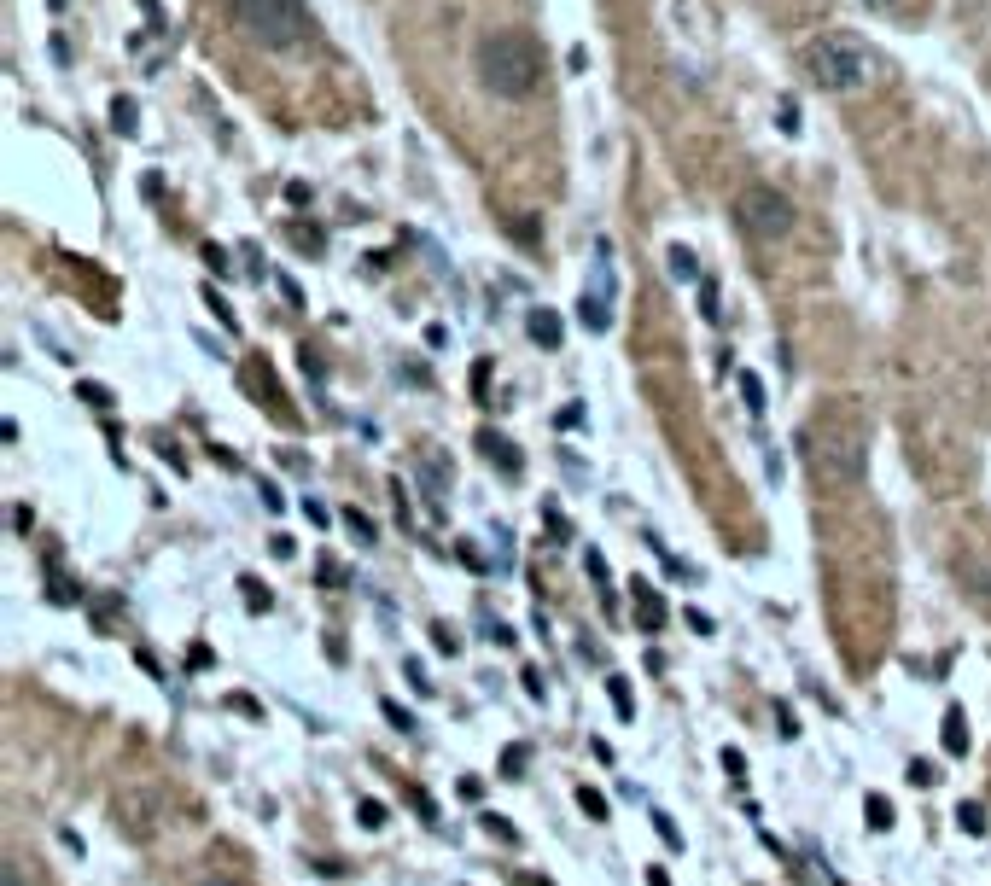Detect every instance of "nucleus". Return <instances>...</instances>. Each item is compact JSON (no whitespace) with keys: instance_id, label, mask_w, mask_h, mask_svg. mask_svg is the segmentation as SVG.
I'll return each mask as SVG.
<instances>
[{"instance_id":"15","label":"nucleus","mask_w":991,"mask_h":886,"mask_svg":"<svg viewBox=\"0 0 991 886\" xmlns=\"http://www.w3.org/2000/svg\"><path fill=\"white\" fill-rule=\"evenodd\" d=\"M135 117H140L135 100H111V129H117V135H135V129H140Z\"/></svg>"},{"instance_id":"34","label":"nucleus","mask_w":991,"mask_h":886,"mask_svg":"<svg viewBox=\"0 0 991 886\" xmlns=\"http://www.w3.org/2000/svg\"><path fill=\"white\" fill-rule=\"evenodd\" d=\"M776 723H782V741H793V735H799V723H793V712H787V706H776Z\"/></svg>"},{"instance_id":"10","label":"nucleus","mask_w":991,"mask_h":886,"mask_svg":"<svg viewBox=\"0 0 991 886\" xmlns=\"http://www.w3.org/2000/svg\"><path fill=\"white\" fill-rule=\"evenodd\" d=\"M939 747L951 752V758H962V752H968V717H962V706H951V712H945V729H939Z\"/></svg>"},{"instance_id":"28","label":"nucleus","mask_w":991,"mask_h":886,"mask_svg":"<svg viewBox=\"0 0 991 886\" xmlns=\"http://www.w3.org/2000/svg\"><path fill=\"white\" fill-rule=\"evenodd\" d=\"M432 648H438V653H455L461 642H455V630H449V624H432Z\"/></svg>"},{"instance_id":"36","label":"nucleus","mask_w":991,"mask_h":886,"mask_svg":"<svg viewBox=\"0 0 991 886\" xmlns=\"http://www.w3.org/2000/svg\"><path fill=\"white\" fill-rule=\"evenodd\" d=\"M6 886H24V863L18 857H6Z\"/></svg>"},{"instance_id":"27","label":"nucleus","mask_w":991,"mask_h":886,"mask_svg":"<svg viewBox=\"0 0 991 886\" xmlns=\"http://www.w3.org/2000/svg\"><path fill=\"white\" fill-rule=\"evenodd\" d=\"M700 309H706V321H723V309H718V286H712V280L700 286Z\"/></svg>"},{"instance_id":"12","label":"nucleus","mask_w":991,"mask_h":886,"mask_svg":"<svg viewBox=\"0 0 991 886\" xmlns=\"http://www.w3.org/2000/svg\"><path fill=\"white\" fill-rule=\"evenodd\" d=\"M484 455H490V461H496V467H502V473H508V478H519V455H513V443L508 438H496V432H484Z\"/></svg>"},{"instance_id":"33","label":"nucleus","mask_w":991,"mask_h":886,"mask_svg":"<svg viewBox=\"0 0 991 886\" xmlns=\"http://www.w3.org/2000/svg\"><path fill=\"white\" fill-rule=\"evenodd\" d=\"M205 304L216 309V315H222V327H234V309H228V304H222V298H216V286H210V292H205Z\"/></svg>"},{"instance_id":"3","label":"nucleus","mask_w":991,"mask_h":886,"mask_svg":"<svg viewBox=\"0 0 991 886\" xmlns=\"http://www.w3.org/2000/svg\"><path fill=\"white\" fill-rule=\"evenodd\" d=\"M228 12L269 53H286L309 35V0H228Z\"/></svg>"},{"instance_id":"4","label":"nucleus","mask_w":991,"mask_h":886,"mask_svg":"<svg viewBox=\"0 0 991 886\" xmlns=\"http://www.w3.org/2000/svg\"><path fill=\"white\" fill-rule=\"evenodd\" d=\"M805 76L817 88H828V94H852V88H863L875 76V59H869V47L857 35H822V41L805 47Z\"/></svg>"},{"instance_id":"20","label":"nucleus","mask_w":991,"mask_h":886,"mask_svg":"<svg viewBox=\"0 0 991 886\" xmlns=\"http://www.w3.org/2000/svg\"><path fill=\"white\" fill-rule=\"evenodd\" d=\"M379 712H385V723H391V729H403V735H409V729H414V717L403 712V706H397V700H379Z\"/></svg>"},{"instance_id":"5","label":"nucleus","mask_w":991,"mask_h":886,"mask_svg":"<svg viewBox=\"0 0 991 886\" xmlns=\"http://www.w3.org/2000/svg\"><path fill=\"white\" fill-rule=\"evenodd\" d=\"M735 222H741L752 239H782L787 228H793V199L758 181V187H747V193L735 199Z\"/></svg>"},{"instance_id":"30","label":"nucleus","mask_w":991,"mask_h":886,"mask_svg":"<svg viewBox=\"0 0 991 886\" xmlns=\"http://www.w3.org/2000/svg\"><path fill=\"white\" fill-rule=\"evenodd\" d=\"M292 245H298V251H321V234H315V228H292Z\"/></svg>"},{"instance_id":"31","label":"nucleus","mask_w":991,"mask_h":886,"mask_svg":"<svg viewBox=\"0 0 991 886\" xmlns=\"http://www.w3.org/2000/svg\"><path fill=\"white\" fill-rule=\"evenodd\" d=\"M205 263H210V269H216V274H228V269H234V263H228V251H222V245H205Z\"/></svg>"},{"instance_id":"21","label":"nucleus","mask_w":991,"mask_h":886,"mask_svg":"<svg viewBox=\"0 0 991 886\" xmlns=\"http://www.w3.org/2000/svg\"><path fill=\"white\" fill-rule=\"evenodd\" d=\"M356 817H362V828H385V805H379V799H362Z\"/></svg>"},{"instance_id":"29","label":"nucleus","mask_w":991,"mask_h":886,"mask_svg":"<svg viewBox=\"0 0 991 886\" xmlns=\"http://www.w3.org/2000/svg\"><path fill=\"white\" fill-rule=\"evenodd\" d=\"M782 135H799V100L793 94L782 100Z\"/></svg>"},{"instance_id":"18","label":"nucleus","mask_w":991,"mask_h":886,"mask_svg":"<svg viewBox=\"0 0 991 886\" xmlns=\"http://www.w3.org/2000/svg\"><path fill=\"white\" fill-rule=\"evenodd\" d=\"M240 589H245V607H251V613H269V607H274L269 589H263L257 578H240Z\"/></svg>"},{"instance_id":"1","label":"nucleus","mask_w":991,"mask_h":886,"mask_svg":"<svg viewBox=\"0 0 991 886\" xmlns=\"http://www.w3.org/2000/svg\"><path fill=\"white\" fill-rule=\"evenodd\" d=\"M799 449H805L811 478L828 484V490H852V484H863V473H869V432H863V420H852V414H822V420H811V426L799 432Z\"/></svg>"},{"instance_id":"38","label":"nucleus","mask_w":991,"mask_h":886,"mask_svg":"<svg viewBox=\"0 0 991 886\" xmlns=\"http://www.w3.org/2000/svg\"><path fill=\"white\" fill-rule=\"evenodd\" d=\"M648 886H671V875H665V869H648Z\"/></svg>"},{"instance_id":"25","label":"nucleus","mask_w":991,"mask_h":886,"mask_svg":"<svg viewBox=\"0 0 991 886\" xmlns=\"http://www.w3.org/2000/svg\"><path fill=\"white\" fill-rule=\"evenodd\" d=\"M519 770H525V747H508V752H502V776H508V782H519Z\"/></svg>"},{"instance_id":"32","label":"nucleus","mask_w":991,"mask_h":886,"mask_svg":"<svg viewBox=\"0 0 991 886\" xmlns=\"http://www.w3.org/2000/svg\"><path fill=\"white\" fill-rule=\"evenodd\" d=\"M723 770H729L735 782H747V758H741V752H723Z\"/></svg>"},{"instance_id":"19","label":"nucleus","mask_w":991,"mask_h":886,"mask_svg":"<svg viewBox=\"0 0 991 886\" xmlns=\"http://www.w3.org/2000/svg\"><path fill=\"white\" fill-rule=\"evenodd\" d=\"M741 397H747L752 414H764V379H758V374H741Z\"/></svg>"},{"instance_id":"11","label":"nucleus","mask_w":991,"mask_h":886,"mask_svg":"<svg viewBox=\"0 0 991 886\" xmlns=\"http://www.w3.org/2000/svg\"><path fill=\"white\" fill-rule=\"evenodd\" d=\"M957 828L968 834V840H986V828H991L986 805H980V799H962V805H957Z\"/></svg>"},{"instance_id":"37","label":"nucleus","mask_w":991,"mask_h":886,"mask_svg":"<svg viewBox=\"0 0 991 886\" xmlns=\"http://www.w3.org/2000/svg\"><path fill=\"white\" fill-rule=\"evenodd\" d=\"M199 886H245V881H234V875H210V881H199Z\"/></svg>"},{"instance_id":"8","label":"nucleus","mask_w":991,"mask_h":886,"mask_svg":"<svg viewBox=\"0 0 991 886\" xmlns=\"http://www.w3.org/2000/svg\"><path fill=\"white\" fill-rule=\"evenodd\" d=\"M665 274H671L677 286H706V274H700V257H694L688 245H671V251H665Z\"/></svg>"},{"instance_id":"7","label":"nucleus","mask_w":991,"mask_h":886,"mask_svg":"<svg viewBox=\"0 0 991 886\" xmlns=\"http://www.w3.org/2000/svg\"><path fill=\"white\" fill-rule=\"evenodd\" d=\"M630 613H636V630H642V636H659L665 618H671L665 613V595H659L653 583H642V578L630 583Z\"/></svg>"},{"instance_id":"6","label":"nucleus","mask_w":991,"mask_h":886,"mask_svg":"<svg viewBox=\"0 0 991 886\" xmlns=\"http://www.w3.org/2000/svg\"><path fill=\"white\" fill-rule=\"evenodd\" d=\"M613 269H607V251H601V269H595V292H583V304H578V321L589 327V333H607L613 327Z\"/></svg>"},{"instance_id":"22","label":"nucleus","mask_w":991,"mask_h":886,"mask_svg":"<svg viewBox=\"0 0 991 886\" xmlns=\"http://www.w3.org/2000/svg\"><path fill=\"white\" fill-rule=\"evenodd\" d=\"M484 834H496V840H508V846H513V840H519V834H513V828H508V817H496V811H484Z\"/></svg>"},{"instance_id":"9","label":"nucleus","mask_w":991,"mask_h":886,"mask_svg":"<svg viewBox=\"0 0 991 886\" xmlns=\"http://www.w3.org/2000/svg\"><path fill=\"white\" fill-rule=\"evenodd\" d=\"M525 333H531L537 344H548V350H560V339H566V327H560V315H554V309H531Z\"/></svg>"},{"instance_id":"26","label":"nucleus","mask_w":991,"mask_h":886,"mask_svg":"<svg viewBox=\"0 0 991 886\" xmlns=\"http://www.w3.org/2000/svg\"><path fill=\"white\" fill-rule=\"evenodd\" d=\"M653 834H659V840H665V846H671V852H677V846H683V834H677V822H671V817H653Z\"/></svg>"},{"instance_id":"23","label":"nucleus","mask_w":991,"mask_h":886,"mask_svg":"<svg viewBox=\"0 0 991 886\" xmlns=\"http://www.w3.org/2000/svg\"><path fill=\"white\" fill-rule=\"evenodd\" d=\"M76 391H82V403H94V409H111V391H105V385H94V379H82Z\"/></svg>"},{"instance_id":"17","label":"nucleus","mask_w":991,"mask_h":886,"mask_svg":"<svg viewBox=\"0 0 991 886\" xmlns=\"http://www.w3.org/2000/svg\"><path fill=\"white\" fill-rule=\"evenodd\" d=\"M344 525H350V537H356V543H362V548L374 543V519H368V513H356V508H344Z\"/></svg>"},{"instance_id":"16","label":"nucleus","mask_w":991,"mask_h":886,"mask_svg":"<svg viewBox=\"0 0 991 886\" xmlns=\"http://www.w3.org/2000/svg\"><path fill=\"white\" fill-rule=\"evenodd\" d=\"M578 811H583V817H589V822H607V799H601V793H595V787L583 782V787H578Z\"/></svg>"},{"instance_id":"13","label":"nucleus","mask_w":991,"mask_h":886,"mask_svg":"<svg viewBox=\"0 0 991 886\" xmlns=\"http://www.w3.org/2000/svg\"><path fill=\"white\" fill-rule=\"evenodd\" d=\"M607 700H613L618 723H630V717H636V700H630V682H624V677H607Z\"/></svg>"},{"instance_id":"35","label":"nucleus","mask_w":991,"mask_h":886,"mask_svg":"<svg viewBox=\"0 0 991 886\" xmlns=\"http://www.w3.org/2000/svg\"><path fill=\"white\" fill-rule=\"evenodd\" d=\"M263 508H269V513H280V508H286V496H280L274 484H263Z\"/></svg>"},{"instance_id":"24","label":"nucleus","mask_w":991,"mask_h":886,"mask_svg":"<svg viewBox=\"0 0 991 886\" xmlns=\"http://www.w3.org/2000/svg\"><path fill=\"white\" fill-rule=\"evenodd\" d=\"M910 782H916V787H933V782H939V764L916 758V764H910Z\"/></svg>"},{"instance_id":"14","label":"nucleus","mask_w":991,"mask_h":886,"mask_svg":"<svg viewBox=\"0 0 991 886\" xmlns=\"http://www.w3.org/2000/svg\"><path fill=\"white\" fill-rule=\"evenodd\" d=\"M863 817H869V828H875V834H887V828H892V799H887V793H869Z\"/></svg>"},{"instance_id":"2","label":"nucleus","mask_w":991,"mask_h":886,"mask_svg":"<svg viewBox=\"0 0 991 886\" xmlns=\"http://www.w3.org/2000/svg\"><path fill=\"white\" fill-rule=\"evenodd\" d=\"M473 70L496 100H525L543 82V47L531 30H490L473 47Z\"/></svg>"},{"instance_id":"39","label":"nucleus","mask_w":991,"mask_h":886,"mask_svg":"<svg viewBox=\"0 0 991 886\" xmlns=\"http://www.w3.org/2000/svg\"><path fill=\"white\" fill-rule=\"evenodd\" d=\"M863 6H892V0H863Z\"/></svg>"}]
</instances>
